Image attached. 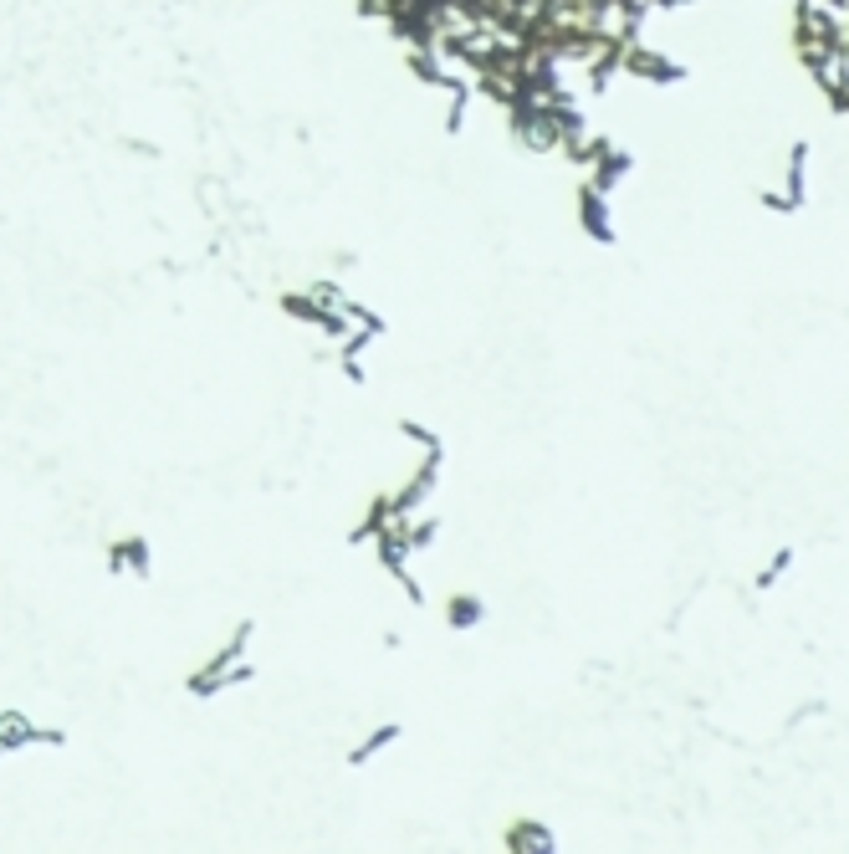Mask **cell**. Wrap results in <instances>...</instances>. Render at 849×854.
I'll use <instances>...</instances> for the list:
<instances>
[{"label":"cell","instance_id":"1","mask_svg":"<svg viewBox=\"0 0 849 854\" xmlns=\"http://www.w3.org/2000/svg\"><path fill=\"white\" fill-rule=\"evenodd\" d=\"M113 568H118V573L133 568L139 578H149V543H144V537H123V543L113 548Z\"/></svg>","mask_w":849,"mask_h":854},{"label":"cell","instance_id":"2","mask_svg":"<svg viewBox=\"0 0 849 854\" xmlns=\"http://www.w3.org/2000/svg\"><path fill=\"white\" fill-rule=\"evenodd\" d=\"M399 737H405V727H399V722H389V727H379L374 737H364L359 747H353V752H348V768H364V762H369L374 752H384V742H399Z\"/></svg>","mask_w":849,"mask_h":854},{"label":"cell","instance_id":"3","mask_svg":"<svg viewBox=\"0 0 849 854\" xmlns=\"http://www.w3.org/2000/svg\"><path fill=\"white\" fill-rule=\"evenodd\" d=\"M481 619V599H451V624L456 629H471Z\"/></svg>","mask_w":849,"mask_h":854}]
</instances>
